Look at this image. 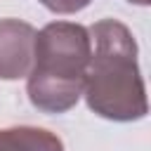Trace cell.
I'll return each mask as SVG.
<instances>
[{"mask_svg":"<svg viewBox=\"0 0 151 151\" xmlns=\"http://www.w3.org/2000/svg\"><path fill=\"white\" fill-rule=\"evenodd\" d=\"M87 31L92 54L83 97L90 111L116 123L142 120L149 113V104L132 31L118 19H101Z\"/></svg>","mask_w":151,"mask_h":151,"instance_id":"obj_1","label":"cell"},{"mask_svg":"<svg viewBox=\"0 0 151 151\" xmlns=\"http://www.w3.org/2000/svg\"><path fill=\"white\" fill-rule=\"evenodd\" d=\"M92 54L90 31L76 21H50L35 31L28 101L42 113H66L83 97Z\"/></svg>","mask_w":151,"mask_h":151,"instance_id":"obj_2","label":"cell"},{"mask_svg":"<svg viewBox=\"0 0 151 151\" xmlns=\"http://www.w3.org/2000/svg\"><path fill=\"white\" fill-rule=\"evenodd\" d=\"M38 2L45 5L54 14H76V12L85 9L92 0H38Z\"/></svg>","mask_w":151,"mask_h":151,"instance_id":"obj_5","label":"cell"},{"mask_svg":"<svg viewBox=\"0 0 151 151\" xmlns=\"http://www.w3.org/2000/svg\"><path fill=\"white\" fill-rule=\"evenodd\" d=\"M35 28L21 19H0V80L26 78L33 66Z\"/></svg>","mask_w":151,"mask_h":151,"instance_id":"obj_3","label":"cell"},{"mask_svg":"<svg viewBox=\"0 0 151 151\" xmlns=\"http://www.w3.org/2000/svg\"><path fill=\"white\" fill-rule=\"evenodd\" d=\"M0 151H64V142L45 127L14 125L0 130Z\"/></svg>","mask_w":151,"mask_h":151,"instance_id":"obj_4","label":"cell"},{"mask_svg":"<svg viewBox=\"0 0 151 151\" xmlns=\"http://www.w3.org/2000/svg\"><path fill=\"white\" fill-rule=\"evenodd\" d=\"M127 2H134V5H142V7H146L151 0H127Z\"/></svg>","mask_w":151,"mask_h":151,"instance_id":"obj_6","label":"cell"}]
</instances>
